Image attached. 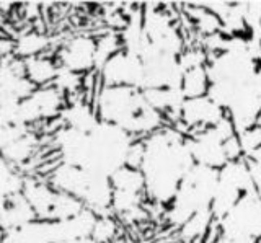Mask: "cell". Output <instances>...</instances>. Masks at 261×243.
Here are the masks:
<instances>
[{
	"instance_id": "6da1fadb",
	"label": "cell",
	"mask_w": 261,
	"mask_h": 243,
	"mask_svg": "<svg viewBox=\"0 0 261 243\" xmlns=\"http://www.w3.org/2000/svg\"><path fill=\"white\" fill-rule=\"evenodd\" d=\"M142 141L145 155L141 172L145 178V198L157 206H168L194 165L186 136L173 127H163Z\"/></svg>"
},
{
	"instance_id": "7a4b0ae2",
	"label": "cell",
	"mask_w": 261,
	"mask_h": 243,
	"mask_svg": "<svg viewBox=\"0 0 261 243\" xmlns=\"http://www.w3.org/2000/svg\"><path fill=\"white\" fill-rule=\"evenodd\" d=\"M219 170L194 164L179 184L173 201L167 210L171 225L181 227L186 221L202 210H211L212 199L217 190Z\"/></svg>"
},
{
	"instance_id": "3957f363",
	"label": "cell",
	"mask_w": 261,
	"mask_h": 243,
	"mask_svg": "<svg viewBox=\"0 0 261 243\" xmlns=\"http://www.w3.org/2000/svg\"><path fill=\"white\" fill-rule=\"evenodd\" d=\"M134 141L137 139L122 127L100 121V124L88 134L84 170L111 176L116 170L126 165L127 153Z\"/></svg>"
},
{
	"instance_id": "277c9868",
	"label": "cell",
	"mask_w": 261,
	"mask_h": 243,
	"mask_svg": "<svg viewBox=\"0 0 261 243\" xmlns=\"http://www.w3.org/2000/svg\"><path fill=\"white\" fill-rule=\"evenodd\" d=\"M149 106L144 92L133 87L101 85L95 98V110L100 121L119 126L126 132H130L137 118Z\"/></svg>"
},
{
	"instance_id": "5b68a950",
	"label": "cell",
	"mask_w": 261,
	"mask_h": 243,
	"mask_svg": "<svg viewBox=\"0 0 261 243\" xmlns=\"http://www.w3.org/2000/svg\"><path fill=\"white\" fill-rule=\"evenodd\" d=\"M216 224L219 235L230 243H256L261 240V198L255 191L247 193Z\"/></svg>"
},
{
	"instance_id": "8992f818",
	"label": "cell",
	"mask_w": 261,
	"mask_h": 243,
	"mask_svg": "<svg viewBox=\"0 0 261 243\" xmlns=\"http://www.w3.org/2000/svg\"><path fill=\"white\" fill-rule=\"evenodd\" d=\"M233 136H237V129L228 116L219 121L216 126L186 136V142L194 164L214 170L224 168L228 164L225 142Z\"/></svg>"
},
{
	"instance_id": "52a82bcc",
	"label": "cell",
	"mask_w": 261,
	"mask_h": 243,
	"mask_svg": "<svg viewBox=\"0 0 261 243\" xmlns=\"http://www.w3.org/2000/svg\"><path fill=\"white\" fill-rule=\"evenodd\" d=\"M250 191L255 190H253L247 160L240 158L228 161L224 168H220L217 190L211 206V212L214 215V221H220Z\"/></svg>"
},
{
	"instance_id": "ba28073f",
	"label": "cell",
	"mask_w": 261,
	"mask_h": 243,
	"mask_svg": "<svg viewBox=\"0 0 261 243\" xmlns=\"http://www.w3.org/2000/svg\"><path fill=\"white\" fill-rule=\"evenodd\" d=\"M225 111L237 134L258 123L261 115V66L248 80L232 88Z\"/></svg>"
},
{
	"instance_id": "9c48e42d",
	"label": "cell",
	"mask_w": 261,
	"mask_h": 243,
	"mask_svg": "<svg viewBox=\"0 0 261 243\" xmlns=\"http://www.w3.org/2000/svg\"><path fill=\"white\" fill-rule=\"evenodd\" d=\"M144 9V30L149 43L162 54L179 58L185 51L181 33L173 26V21L157 5H147Z\"/></svg>"
},
{
	"instance_id": "30bf717a",
	"label": "cell",
	"mask_w": 261,
	"mask_h": 243,
	"mask_svg": "<svg viewBox=\"0 0 261 243\" xmlns=\"http://www.w3.org/2000/svg\"><path fill=\"white\" fill-rule=\"evenodd\" d=\"M225 116L227 111L220 108L216 101H212L207 95L199 96V98H190L183 103L179 121L173 129L183 136H190L191 132L204 131V129L216 126Z\"/></svg>"
},
{
	"instance_id": "8fae6325",
	"label": "cell",
	"mask_w": 261,
	"mask_h": 243,
	"mask_svg": "<svg viewBox=\"0 0 261 243\" xmlns=\"http://www.w3.org/2000/svg\"><path fill=\"white\" fill-rule=\"evenodd\" d=\"M98 77L106 87H133L142 90L144 62L139 56L119 51L98 70Z\"/></svg>"
},
{
	"instance_id": "7c38bea8",
	"label": "cell",
	"mask_w": 261,
	"mask_h": 243,
	"mask_svg": "<svg viewBox=\"0 0 261 243\" xmlns=\"http://www.w3.org/2000/svg\"><path fill=\"white\" fill-rule=\"evenodd\" d=\"M36 90L24 74V61L16 56L0 59V101L20 103Z\"/></svg>"
},
{
	"instance_id": "4fadbf2b",
	"label": "cell",
	"mask_w": 261,
	"mask_h": 243,
	"mask_svg": "<svg viewBox=\"0 0 261 243\" xmlns=\"http://www.w3.org/2000/svg\"><path fill=\"white\" fill-rule=\"evenodd\" d=\"M96 39L88 35H79L64 43L56 56V61L61 67L77 72L80 75L90 74L95 69Z\"/></svg>"
},
{
	"instance_id": "5bb4252c",
	"label": "cell",
	"mask_w": 261,
	"mask_h": 243,
	"mask_svg": "<svg viewBox=\"0 0 261 243\" xmlns=\"http://www.w3.org/2000/svg\"><path fill=\"white\" fill-rule=\"evenodd\" d=\"M88 134L73 131L69 127H61L54 132V145L59 152L61 164L84 168L87 157Z\"/></svg>"
},
{
	"instance_id": "9a60e30c",
	"label": "cell",
	"mask_w": 261,
	"mask_h": 243,
	"mask_svg": "<svg viewBox=\"0 0 261 243\" xmlns=\"http://www.w3.org/2000/svg\"><path fill=\"white\" fill-rule=\"evenodd\" d=\"M47 183L56 191L67 193L70 196H75L77 199L82 201L90 183V172L79 167L59 164L51 172V175H49Z\"/></svg>"
},
{
	"instance_id": "2e32d148",
	"label": "cell",
	"mask_w": 261,
	"mask_h": 243,
	"mask_svg": "<svg viewBox=\"0 0 261 243\" xmlns=\"http://www.w3.org/2000/svg\"><path fill=\"white\" fill-rule=\"evenodd\" d=\"M96 215L92 210L84 209L75 217L65 219V221H54L53 225V241L54 243H65L72 240L88 238L92 237Z\"/></svg>"
},
{
	"instance_id": "e0dca14e",
	"label": "cell",
	"mask_w": 261,
	"mask_h": 243,
	"mask_svg": "<svg viewBox=\"0 0 261 243\" xmlns=\"http://www.w3.org/2000/svg\"><path fill=\"white\" fill-rule=\"evenodd\" d=\"M59 119L62 121L64 127H69L84 134H90L100 124V118L96 115L95 104L80 98L69 100L67 106L64 108Z\"/></svg>"
},
{
	"instance_id": "ac0fdd59",
	"label": "cell",
	"mask_w": 261,
	"mask_h": 243,
	"mask_svg": "<svg viewBox=\"0 0 261 243\" xmlns=\"http://www.w3.org/2000/svg\"><path fill=\"white\" fill-rule=\"evenodd\" d=\"M21 194L27 198L39 221H51V212L57 194L51 184L39 181L36 178H27Z\"/></svg>"
},
{
	"instance_id": "d6986e66",
	"label": "cell",
	"mask_w": 261,
	"mask_h": 243,
	"mask_svg": "<svg viewBox=\"0 0 261 243\" xmlns=\"http://www.w3.org/2000/svg\"><path fill=\"white\" fill-rule=\"evenodd\" d=\"M36 214L30 202L23 194H18L5 202H0V225L5 232L21 229L33 221H36Z\"/></svg>"
},
{
	"instance_id": "ffe728a7",
	"label": "cell",
	"mask_w": 261,
	"mask_h": 243,
	"mask_svg": "<svg viewBox=\"0 0 261 243\" xmlns=\"http://www.w3.org/2000/svg\"><path fill=\"white\" fill-rule=\"evenodd\" d=\"M31 103L35 104L38 116L41 121L59 119L64 108L67 106V96L61 93L54 85L36 88L30 96Z\"/></svg>"
},
{
	"instance_id": "44dd1931",
	"label": "cell",
	"mask_w": 261,
	"mask_h": 243,
	"mask_svg": "<svg viewBox=\"0 0 261 243\" xmlns=\"http://www.w3.org/2000/svg\"><path fill=\"white\" fill-rule=\"evenodd\" d=\"M59 67L61 66L56 59L44 54L24 61V74L36 88L53 85L57 77V72H59Z\"/></svg>"
},
{
	"instance_id": "7402d4cb",
	"label": "cell",
	"mask_w": 261,
	"mask_h": 243,
	"mask_svg": "<svg viewBox=\"0 0 261 243\" xmlns=\"http://www.w3.org/2000/svg\"><path fill=\"white\" fill-rule=\"evenodd\" d=\"M13 41H15L13 54L23 61L44 54V51L51 46V38L44 33H39V31L21 33L20 36H16Z\"/></svg>"
},
{
	"instance_id": "603a6c76",
	"label": "cell",
	"mask_w": 261,
	"mask_h": 243,
	"mask_svg": "<svg viewBox=\"0 0 261 243\" xmlns=\"http://www.w3.org/2000/svg\"><path fill=\"white\" fill-rule=\"evenodd\" d=\"M27 176H23L16 167L0 157V202H5L23 193Z\"/></svg>"
},
{
	"instance_id": "cb8c5ba5",
	"label": "cell",
	"mask_w": 261,
	"mask_h": 243,
	"mask_svg": "<svg viewBox=\"0 0 261 243\" xmlns=\"http://www.w3.org/2000/svg\"><path fill=\"white\" fill-rule=\"evenodd\" d=\"M38 144H39L38 136L33 131H30L28 134L20 137L18 141H15L13 144L8 145V147L0 153V157H4L8 164H12L13 167L18 168L23 164H27V161L33 157Z\"/></svg>"
},
{
	"instance_id": "d4e9b609",
	"label": "cell",
	"mask_w": 261,
	"mask_h": 243,
	"mask_svg": "<svg viewBox=\"0 0 261 243\" xmlns=\"http://www.w3.org/2000/svg\"><path fill=\"white\" fill-rule=\"evenodd\" d=\"M211 88V78L207 67H194L183 72L181 78V92L186 100L190 98H199L206 96Z\"/></svg>"
},
{
	"instance_id": "484cf974",
	"label": "cell",
	"mask_w": 261,
	"mask_h": 243,
	"mask_svg": "<svg viewBox=\"0 0 261 243\" xmlns=\"http://www.w3.org/2000/svg\"><path fill=\"white\" fill-rule=\"evenodd\" d=\"M113 191H126L136 194H145V178L141 170L130 168L127 165L116 170L111 176Z\"/></svg>"
},
{
	"instance_id": "4316f807",
	"label": "cell",
	"mask_w": 261,
	"mask_h": 243,
	"mask_svg": "<svg viewBox=\"0 0 261 243\" xmlns=\"http://www.w3.org/2000/svg\"><path fill=\"white\" fill-rule=\"evenodd\" d=\"M214 215L211 210H202V212L194 214L190 221H186L181 227H179V235L185 240H198L206 237L211 232L212 225H214Z\"/></svg>"
},
{
	"instance_id": "83f0119b",
	"label": "cell",
	"mask_w": 261,
	"mask_h": 243,
	"mask_svg": "<svg viewBox=\"0 0 261 243\" xmlns=\"http://www.w3.org/2000/svg\"><path fill=\"white\" fill-rule=\"evenodd\" d=\"M186 10L190 13V17L193 18V21L196 23V26H198L206 36L222 33V23H220L219 17L216 13H212L209 9H206L202 4L188 5Z\"/></svg>"
},
{
	"instance_id": "f1b7e54d",
	"label": "cell",
	"mask_w": 261,
	"mask_h": 243,
	"mask_svg": "<svg viewBox=\"0 0 261 243\" xmlns=\"http://www.w3.org/2000/svg\"><path fill=\"white\" fill-rule=\"evenodd\" d=\"M122 51V43L119 38V31H108L96 39V52H95V69L100 70L114 54Z\"/></svg>"
},
{
	"instance_id": "f546056e",
	"label": "cell",
	"mask_w": 261,
	"mask_h": 243,
	"mask_svg": "<svg viewBox=\"0 0 261 243\" xmlns=\"http://www.w3.org/2000/svg\"><path fill=\"white\" fill-rule=\"evenodd\" d=\"M84 209H85V206L80 199H77L75 196H70L67 193L57 191L54 206H53V212H51V222L65 221V219L75 217Z\"/></svg>"
},
{
	"instance_id": "4dcf8cb0",
	"label": "cell",
	"mask_w": 261,
	"mask_h": 243,
	"mask_svg": "<svg viewBox=\"0 0 261 243\" xmlns=\"http://www.w3.org/2000/svg\"><path fill=\"white\" fill-rule=\"evenodd\" d=\"M53 85L69 98L72 95H77L79 90L84 88V75L72 72L69 69L59 67V72H57V77Z\"/></svg>"
},
{
	"instance_id": "1f68e13d",
	"label": "cell",
	"mask_w": 261,
	"mask_h": 243,
	"mask_svg": "<svg viewBox=\"0 0 261 243\" xmlns=\"http://www.w3.org/2000/svg\"><path fill=\"white\" fill-rule=\"evenodd\" d=\"M239 136V142L243 152V158H250L255 153L261 152V126L255 124L245 131L237 134Z\"/></svg>"
},
{
	"instance_id": "d6a6232c",
	"label": "cell",
	"mask_w": 261,
	"mask_h": 243,
	"mask_svg": "<svg viewBox=\"0 0 261 243\" xmlns=\"http://www.w3.org/2000/svg\"><path fill=\"white\" fill-rule=\"evenodd\" d=\"M118 222L113 215H101L96 219L95 229L92 233V238L96 240L98 243H110L111 240L116 238L118 235Z\"/></svg>"
},
{
	"instance_id": "836d02e7",
	"label": "cell",
	"mask_w": 261,
	"mask_h": 243,
	"mask_svg": "<svg viewBox=\"0 0 261 243\" xmlns=\"http://www.w3.org/2000/svg\"><path fill=\"white\" fill-rule=\"evenodd\" d=\"M30 132V127L27 126H7L0 127V153H2L8 145L18 141L20 137Z\"/></svg>"
},
{
	"instance_id": "e575fe53",
	"label": "cell",
	"mask_w": 261,
	"mask_h": 243,
	"mask_svg": "<svg viewBox=\"0 0 261 243\" xmlns=\"http://www.w3.org/2000/svg\"><path fill=\"white\" fill-rule=\"evenodd\" d=\"M18 104L20 103H2L0 101V127L21 126L18 121Z\"/></svg>"
},
{
	"instance_id": "d590c367",
	"label": "cell",
	"mask_w": 261,
	"mask_h": 243,
	"mask_svg": "<svg viewBox=\"0 0 261 243\" xmlns=\"http://www.w3.org/2000/svg\"><path fill=\"white\" fill-rule=\"evenodd\" d=\"M250 168V175H251V183H253V190L261 198V152L255 153L250 158H245Z\"/></svg>"
},
{
	"instance_id": "8d00e7d4",
	"label": "cell",
	"mask_w": 261,
	"mask_h": 243,
	"mask_svg": "<svg viewBox=\"0 0 261 243\" xmlns=\"http://www.w3.org/2000/svg\"><path fill=\"white\" fill-rule=\"evenodd\" d=\"M65 243H98L96 240H93L92 237L88 238H80V240H72V241H65Z\"/></svg>"
},
{
	"instance_id": "74e56055",
	"label": "cell",
	"mask_w": 261,
	"mask_h": 243,
	"mask_svg": "<svg viewBox=\"0 0 261 243\" xmlns=\"http://www.w3.org/2000/svg\"><path fill=\"white\" fill-rule=\"evenodd\" d=\"M4 237H5V230L2 229V225H0V243H4Z\"/></svg>"
},
{
	"instance_id": "f35d334b",
	"label": "cell",
	"mask_w": 261,
	"mask_h": 243,
	"mask_svg": "<svg viewBox=\"0 0 261 243\" xmlns=\"http://www.w3.org/2000/svg\"><path fill=\"white\" fill-rule=\"evenodd\" d=\"M256 243H261V240H258V241H256Z\"/></svg>"
}]
</instances>
